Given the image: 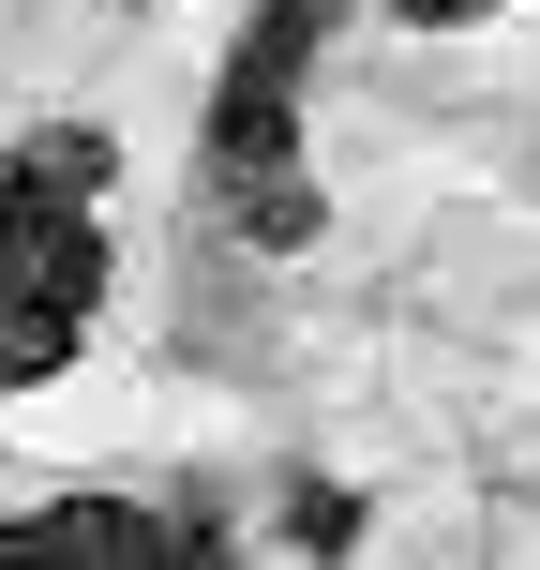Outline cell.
I'll return each instance as SVG.
<instances>
[{
    "label": "cell",
    "mask_w": 540,
    "mask_h": 570,
    "mask_svg": "<svg viewBox=\"0 0 540 570\" xmlns=\"http://www.w3.org/2000/svg\"><path fill=\"white\" fill-rule=\"evenodd\" d=\"M0 570H166V511H136V495H30V511H0Z\"/></svg>",
    "instance_id": "cell-3"
},
{
    "label": "cell",
    "mask_w": 540,
    "mask_h": 570,
    "mask_svg": "<svg viewBox=\"0 0 540 570\" xmlns=\"http://www.w3.org/2000/svg\"><path fill=\"white\" fill-rule=\"evenodd\" d=\"M166 570H240V541H226L210 495H196V511H166Z\"/></svg>",
    "instance_id": "cell-4"
},
{
    "label": "cell",
    "mask_w": 540,
    "mask_h": 570,
    "mask_svg": "<svg viewBox=\"0 0 540 570\" xmlns=\"http://www.w3.org/2000/svg\"><path fill=\"white\" fill-rule=\"evenodd\" d=\"M315 46H331V0H256L240 46H226V76H210V120H196V196H210V226H240L256 256H301V240L331 226V180H315V150H301Z\"/></svg>",
    "instance_id": "cell-2"
},
{
    "label": "cell",
    "mask_w": 540,
    "mask_h": 570,
    "mask_svg": "<svg viewBox=\"0 0 540 570\" xmlns=\"http://www.w3.org/2000/svg\"><path fill=\"white\" fill-rule=\"evenodd\" d=\"M106 315V136L46 120L0 150V391H46Z\"/></svg>",
    "instance_id": "cell-1"
},
{
    "label": "cell",
    "mask_w": 540,
    "mask_h": 570,
    "mask_svg": "<svg viewBox=\"0 0 540 570\" xmlns=\"http://www.w3.org/2000/svg\"><path fill=\"white\" fill-rule=\"evenodd\" d=\"M331 16H405V30H481L495 0H331Z\"/></svg>",
    "instance_id": "cell-5"
}]
</instances>
